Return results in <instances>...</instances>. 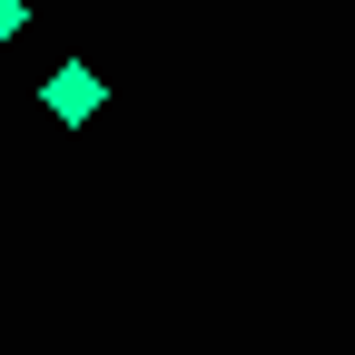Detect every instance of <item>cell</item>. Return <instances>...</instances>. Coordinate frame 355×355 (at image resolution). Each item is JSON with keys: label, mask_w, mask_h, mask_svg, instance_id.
<instances>
[{"label": "cell", "mask_w": 355, "mask_h": 355, "mask_svg": "<svg viewBox=\"0 0 355 355\" xmlns=\"http://www.w3.org/2000/svg\"><path fill=\"white\" fill-rule=\"evenodd\" d=\"M40 109H50L60 128H89V119H99V109H109V79H99V69H89V60H60L50 79H40Z\"/></svg>", "instance_id": "cell-1"}, {"label": "cell", "mask_w": 355, "mask_h": 355, "mask_svg": "<svg viewBox=\"0 0 355 355\" xmlns=\"http://www.w3.org/2000/svg\"><path fill=\"white\" fill-rule=\"evenodd\" d=\"M20 30H30V0H0V50H10Z\"/></svg>", "instance_id": "cell-2"}]
</instances>
